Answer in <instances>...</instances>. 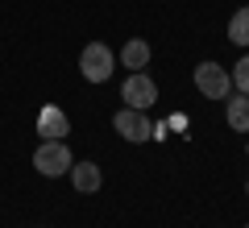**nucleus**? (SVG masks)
<instances>
[{"label": "nucleus", "mask_w": 249, "mask_h": 228, "mask_svg": "<svg viewBox=\"0 0 249 228\" xmlns=\"http://www.w3.org/2000/svg\"><path fill=\"white\" fill-rule=\"evenodd\" d=\"M191 79H196V91L204 100H229L232 96L229 67H220V62H199V67L191 70Z\"/></svg>", "instance_id": "f257e3e1"}, {"label": "nucleus", "mask_w": 249, "mask_h": 228, "mask_svg": "<svg viewBox=\"0 0 249 228\" xmlns=\"http://www.w3.org/2000/svg\"><path fill=\"white\" fill-rule=\"evenodd\" d=\"M229 42L232 46H249V4L229 17Z\"/></svg>", "instance_id": "9d476101"}, {"label": "nucleus", "mask_w": 249, "mask_h": 228, "mask_svg": "<svg viewBox=\"0 0 249 228\" xmlns=\"http://www.w3.org/2000/svg\"><path fill=\"white\" fill-rule=\"evenodd\" d=\"M150 42H142V37H133V42H124V50H121V62H124V67H129V70H142L145 67V62H150Z\"/></svg>", "instance_id": "1a4fd4ad"}, {"label": "nucleus", "mask_w": 249, "mask_h": 228, "mask_svg": "<svg viewBox=\"0 0 249 228\" xmlns=\"http://www.w3.org/2000/svg\"><path fill=\"white\" fill-rule=\"evenodd\" d=\"M224 121H229L232 133H249V96H229L224 100Z\"/></svg>", "instance_id": "6e6552de"}, {"label": "nucleus", "mask_w": 249, "mask_h": 228, "mask_svg": "<svg viewBox=\"0 0 249 228\" xmlns=\"http://www.w3.org/2000/svg\"><path fill=\"white\" fill-rule=\"evenodd\" d=\"M121 100H124V108H154L158 104V83L145 75V70H129V79L121 83Z\"/></svg>", "instance_id": "20e7f679"}, {"label": "nucleus", "mask_w": 249, "mask_h": 228, "mask_svg": "<svg viewBox=\"0 0 249 228\" xmlns=\"http://www.w3.org/2000/svg\"><path fill=\"white\" fill-rule=\"evenodd\" d=\"M37 133H42V141H62L71 133V116L62 112L58 104H46L42 112H37Z\"/></svg>", "instance_id": "423d86ee"}, {"label": "nucleus", "mask_w": 249, "mask_h": 228, "mask_svg": "<svg viewBox=\"0 0 249 228\" xmlns=\"http://www.w3.org/2000/svg\"><path fill=\"white\" fill-rule=\"evenodd\" d=\"M245 195H249V183H245Z\"/></svg>", "instance_id": "f8f14e48"}, {"label": "nucleus", "mask_w": 249, "mask_h": 228, "mask_svg": "<svg viewBox=\"0 0 249 228\" xmlns=\"http://www.w3.org/2000/svg\"><path fill=\"white\" fill-rule=\"evenodd\" d=\"M67 178H71V187H75V191H83V195H96L100 183H104V175H100L96 162H71Z\"/></svg>", "instance_id": "0eeeda50"}, {"label": "nucleus", "mask_w": 249, "mask_h": 228, "mask_svg": "<svg viewBox=\"0 0 249 228\" xmlns=\"http://www.w3.org/2000/svg\"><path fill=\"white\" fill-rule=\"evenodd\" d=\"M79 70H83V79H88V83H108V79H112L116 58H112V50H108V42H88V46H83Z\"/></svg>", "instance_id": "f03ea898"}, {"label": "nucleus", "mask_w": 249, "mask_h": 228, "mask_svg": "<svg viewBox=\"0 0 249 228\" xmlns=\"http://www.w3.org/2000/svg\"><path fill=\"white\" fill-rule=\"evenodd\" d=\"M245 228H249V224H245Z\"/></svg>", "instance_id": "ddd939ff"}, {"label": "nucleus", "mask_w": 249, "mask_h": 228, "mask_svg": "<svg viewBox=\"0 0 249 228\" xmlns=\"http://www.w3.org/2000/svg\"><path fill=\"white\" fill-rule=\"evenodd\" d=\"M112 129L121 133L124 141H133V145H142V141L154 137V124H150V116H145L142 108H121V112L112 116Z\"/></svg>", "instance_id": "39448f33"}, {"label": "nucleus", "mask_w": 249, "mask_h": 228, "mask_svg": "<svg viewBox=\"0 0 249 228\" xmlns=\"http://www.w3.org/2000/svg\"><path fill=\"white\" fill-rule=\"evenodd\" d=\"M71 149H67V141H42V145L34 149V170L42 178H62L67 170H71Z\"/></svg>", "instance_id": "7ed1b4c3"}, {"label": "nucleus", "mask_w": 249, "mask_h": 228, "mask_svg": "<svg viewBox=\"0 0 249 228\" xmlns=\"http://www.w3.org/2000/svg\"><path fill=\"white\" fill-rule=\"evenodd\" d=\"M229 79H232V91H241V96H249V54H241V62L229 70Z\"/></svg>", "instance_id": "9b49d317"}]
</instances>
